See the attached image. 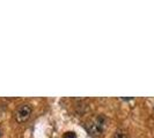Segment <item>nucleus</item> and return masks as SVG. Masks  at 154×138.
I'll list each match as a JSON object with an SVG mask.
<instances>
[{
  "label": "nucleus",
  "instance_id": "nucleus-3",
  "mask_svg": "<svg viewBox=\"0 0 154 138\" xmlns=\"http://www.w3.org/2000/svg\"><path fill=\"white\" fill-rule=\"evenodd\" d=\"M64 138H77V135L74 132H72V131H69V132H66L64 135Z\"/></svg>",
  "mask_w": 154,
  "mask_h": 138
},
{
  "label": "nucleus",
  "instance_id": "nucleus-2",
  "mask_svg": "<svg viewBox=\"0 0 154 138\" xmlns=\"http://www.w3.org/2000/svg\"><path fill=\"white\" fill-rule=\"evenodd\" d=\"M114 138H128V135H126L123 130H118V131H116Z\"/></svg>",
  "mask_w": 154,
  "mask_h": 138
},
{
  "label": "nucleus",
  "instance_id": "nucleus-4",
  "mask_svg": "<svg viewBox=\"0 0 154 138\" xmlns=\"http://www.w3.org/2000/svg\"><path fill=\"white\" fill-rule=\"evenodd\" d=\"M0 135H1V132H0Z\"/></svg>",
  "mask_w": 154,
  "mask_h": 138
},
{
  "label": "nucleus",
  "instance_id": "nucleus-1",
  "mask_svg": "<svg viewBox=\"0 0 154 138\" xmlns=\"http://www.w3.org/2000/svg\"><path fill=\"white\" fill-rule=\"evenodd\" d=\"M31 113H32V107H31V105H29V104H22V105H20V106L17 107V109L15 111L14 117H15V120L19 123H23L30 117Z\"/></svg>",
  "mask_w": 154,
  "mask_h": 138
}]
</instances>
